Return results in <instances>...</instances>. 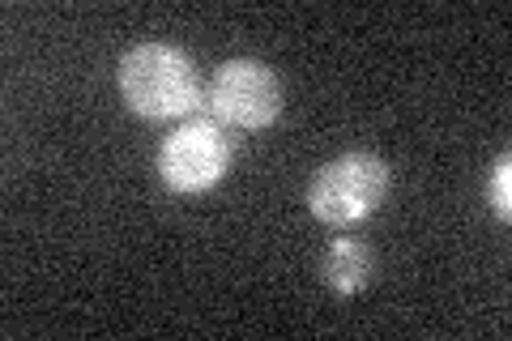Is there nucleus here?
<instances>
[{
  "mask_svg": "<svg viewBox=\"0 0 512 341\" xmlns=\"http://www.w3.org/2000/svg\"><path fill=\"white\" fill-rule=\"evenodd\" d=\"M205 107L222 128L235 133H265L282 116V81L265 60L239 56L214 73L205 90Z\"/></svg>",
  "mask_w": 512,
  "mask_h": 341,
  "instance_id": "nucleus-4",
  "label": "nucleus"
},
{
  "mask_svg": "<svg viewBox=\"0 0 512 341\" xmlns=\"http://www.w3.org/2000/svg\"><path fill=\"white\" fill-rule=\"evenodd\" d=\"M154 167L175 197H205L231 171V141L218 120H184L163 137Z\"/></svg>",
  "mask_w": 512,
  "mask_h": 341,
  "instance_id": "nucleus-3",
  "label": "nucleus"
},
{
  "mask_svg": "<svg viewBox=\"0 0 512 341\" xmlns=\"http://www.w3.org/2000/svg\"><path fill=\"white\" fill-rule=\"evenodd\" d=\"M487 205L495 209V218L500 222L512 218V158L508 154L495 158V167L487 175Z\"/></svg>",
  "mask_w": 512,
  "mask_h": 341,
  "instance_id": "nucleus-6",
  "label": "nucleus"
},
{
  "mask_svg": "<svg viewBox=\"0 0 512 341\" xmlns=\"http://www.w3.org/2000/svg\"><path fill=\"white\" fill-rule=\"evenodd\" d=\"M116 86L124 107L141 120H188L205 103L197 60L175 43H137L120 56Z\"/></svg>",
  "mask_w": 512,
  "mask_h": 341,
  "instance_id": "nucleus-1",
  "label": "nucleus"
},
{
  "mask_svg": "<svg viewBox=\"0 0 512 341\" xmlns=\"http://www.w3.org/2000/svg\"><path fill=\"white\" fill-rule=\"evenodd\" d=\"M376 273V256L372 248H367L363 239H333L325 256H320V278H325V286L333 290V295H359V290H367V282H372Z\"/></svg>",
  "mask_w": 512,
  "mask_h": 341,
  "instance_id": "nucleus-5",
  "label": "nucleus"
},
{
  "mask_svg": "<svg viewBox=\"0 0 512 341\" xmlns=\"http://www.w3.org/2000/svg\"><path fill=\"white\" fill-rule=\"evenodd\" d=\"M393 171L380 154L367 150H350L338 154L333 162H325L312 184H308V209L320 226H333V231H350L376 214L389 197Z\"/></svg>",
  "mask_w": 512,
  "mask_h": 341,
  "instance_id": "nucleus-2",
  "label": "nucleus"
}]
</instances>
